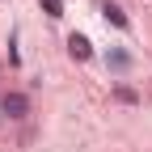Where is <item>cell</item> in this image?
<instances>
[{"label":"cell","instance_id":"8992f818","mask_svg":"<svg viewBox=\"0 0 152 152\" xmlns=\"http://www.w3.org/2000/svg\"><path fill=\"white\" fill-rule=\"evenodd\" d=\"M42 9H47V17H64V4H59V0H42Z\"/></svg>","mask_w":152,"mask_h":152},{"label":"cell","instance_id":"3957f363","mask_svg":"<svg viewBox=\"0 0 152 152\" xmlns=\"http://www.w3.org/2000/svg\"><path fill=\"white\" fill-rule=\"evenodd\" d=\"M102 17H106V21H110V26H118V30L127 26V13H123L118 4H102Z\"/></svg>","mask_w":152,"mask_h":152},{"label":"cell","instance_id":"277c9868","mask_svg":"<svg viewBox=\"0 0 152 152\" xmlns=\"http://www.w3.org/2000/svg\"><path fill=\"white\" fill-rule=\"evenodd\" d=\"M106 64H110L114 72H127V68H131V55H127V51H110V59H106Z\"/></svg>","mask_w":152,"mask_h":152},{"label":"cell","instance_id":"5b68a950","mask_svg":"<svg viewBox=\"0 0 152 152\" xmlns=\"http://www.w3.org/2000/svg\"><path fill=\"white\" fill-rule=\"evenodd\" d=\"M114 97H118L123 106H135L140 97H135V89H127V85H118V89H114Z\"/></svg>","mask_w":152,"mask_h":152},{"label":"cell","instance_id":"7a4b0ae2","mask_svg":"<svg viewBox=\"0 0 152 152\" xmlns=\"http://www.w3.org/2000/svg\"><path fill=\"white\" fill-rule=\"evenodd\" d=\"M68 51H72V59H89V55H93L89 38H80V34H72V38H68Z\"/></svg>","mask_w":152,"mask_h":152},{"label":"cell","instance_id":"6da1fadb","mask_svg":"<svg viewBox=\"0 0 152 152\" xmlns=\"http://www.w3.org/2000/svg\"><path fill=\"white\" fill-rule=\"evenodd\" d=\"M0 110L9 114V118H26V114H30V97H26V93H4Z\"/></svg>","mask_w":152,"mask_h":152}]
</instances>
